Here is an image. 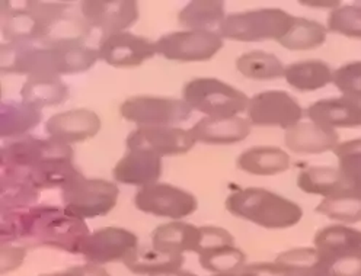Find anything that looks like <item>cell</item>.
Wrapping results in <instances>:
<instances>
[{"instance_id": "cell-7", "label": "cell", "mask_w": 361, "mask_h": 276, "mask_svg": "<svg viewBox=\"0 0 361 276\" xmlns=\"http://www.w3.org/2000/svg\"><path fill=\"white\" fill-rule=\"evenodd\" d=\"M120 189L114 182L86 177L79 173L61 189V203L71 214L86 220L109 214L118 202Z\"/></svg>"}, {"instance_id": "cell-18", "label": "cell", "mask_w": 361, "mask_h": 276, "mask_svg": "<svg viewBox=\"0 0 361 276\" xmlns=\"http://www.w3.org/2000/svg\"><path fill=\"white\" fill-rule=\"evenodd\" d=\"M162 168V157L145 150H127L112 169V176L123 185L140 189L159 180Z\"/></svg>"}, {"instance_id": "cell-25", "label": "cell", "mask_w": 361, "mask_h": 276, "mask_svg": "<svg viewBox=\"0 0 361 276\" xmlns=\"http://www.w3.org/2000/svg\"><path fill=\"white\" fill-rule=\"evenodd\" d=\"M198 240L200 227L184 221L161 224L152 233V246L173 255H184L187 251L195 253Z\"/></svg>"}, {"instance_id": "cell-33", "label": "cell", "mask_w": 361, "mask_h": 276, "mask_svg": "<svg viewBox=\"0 0 361 276\" xmlns=\"http://www.w3.org/2000/svg\"><path fill=\"white\" fill-rule=\"evenodd\" d=\"M328 37V28L319 22L296 18L287 34L277 42L290 51H310L322 47Z\"/></svg>"}, {"instance_id": "cell-39", "label": "cell", "mask_w": 361, "mask_h": 276, "mask_svg": "<svg viewBox=\"0 0 361 276\" xmlns=\"http://www.w3.org/2000/svg\"><path fill=\"white\" fill-rule=\"evenodd\" d=\"M326 28L335 34L361 39V2L334 8L328 16Z\"/></svg>"}, {"instance_id": "cell-48", "label": "cell", "mask_w": 361, "mask_h": 276, "mask_svg": "<svg viewBox=\"0 0 361 276\" xmlns=\"http://www.w3.org/2000/svg\"><path fill=\"white\" fill-rule=\"evenodd\" d=\"M213 276H250V275L243 270H239L236 273H219V275H213Z\"/></svg>"}, {"instance_id": "cell-17", "label": "cell", "mask_w": 361, "mask_h": 276, "mask_svg": "<svg viewBox=\"0 0 361 276\" xmlns=\"http://www.w3.org/2000/svg\"><path fill=\"white\" fill-rule=\"evenodd\" d=\"M101 118L95 111L76 108L53 115L45 123V132L53 140L72 146L94 138L101 130Z\"/></svg>"}, {"instance_id": "cell-34", "label": "cell", "mask_w": 361, "mask_h": 276, "mask_svg": "<svg viewBox=\"0 0 361 276\" xmlns=\"http://www.w3.org/2000/svg\"><path fill=\"white\" fill-rule=\"evenodd\" d=\"M298 187L309 195H321L324 198L350 188L340 169L332 166H310L303 169L298 176Z\"/></svg>"}, {"instance_id": "cell-11", "label": "cell", "mask_w": 361, "mask_h": 276, "mask_svg": "<svg viewBox=\"0 0 361 276\" xmlns=\"http://www.w3.org/2000/svg\"><path fill=\"white\" fill-rule=\"evenodd\" d=\"M135 208L154 217L179 221L194 214L198 208L197 198L171 183L156 182L153 185L137 189L134 196Z\"/></svg>"}, {"instance_id": "cell-8", "label": "cell", "mask_w": 361, "mask_h": 276, "mask_svg": "<svg viewBox=\"0 0 361 276\" xmlns=\"http://www.w3.org/2000/svg\"><path fill=\"white\" fill-rule=\"evenodd\" d=\"M120 113L124 120L139 127H176L191 118L192 109L184 99L139 95L126 99Z\"/></svg>"}, {"instance_id": "cell-28", "label": "cell", "mask_w": 361, "mask_h": 276, "mask_svg": "<svg viewBox=\"0 0 361 276\" xmlns=\"http://www.w3.org/2000/svg\"><path fill=\"white\" fill-rule=\"evenodd\" d=\"M184 255L162 251L153 246H139L124 259L126 268L135 275H157L180 269L184 265Z\"/></svg>"}, {"instance_id": "cell-41", "label": "cell", "mask_w": 361, "mask_h": 276, "mask_svg": "<svg viewBox=\"0 0 361 276\" xmlns=\"http://www.w3.org/2000/svg\"><path fill=\"white\" fill-rule=\"evenodd\" d=\"M232 244H235V237L226 228L216 225H202L200 227V240L195 253L201 255V253Z\"/></svg>"}, {"instance_id": "cell-16", "label": "cell", "mask_w": 361, "mask_h": 276, "mask_svg": "<svg viewBox=\"0 0 361 276\" xmlns=\"http://www.w3.org/2000/svg\"><path fill=\"white\" fill-rule=\"evenodd\" d=\"M97 50L99 60L117 68L139 67L156 56L153 41L130 31L102 35Z\"/></svg>"}, {"instance_id": "cell-5", "label": "cell", "mask_w": 361, "mask_h": 276, "mask_svg": "<svg viewBox=\"0 0 361 276\" xmlns=\"http://www.w3.org/2000/svg\"><path fill=\"white\" fill-rule=\"evenodd\" d=\"M183 99L192 111L212 118L239 117L250 104L242 90L214 77H197L185 83Z\"/></svg>"}, {"instance_id": "cell-9", "label": "cell", "mask_w": 361, "mask_h": 276, "mask_svg": "<svg viewBox=\"0 0 361 276\" xmlns=\"http://www.w3.org/2000/svg\"><path fill=\"white\" fill-rule=\"evenodd\" d=\"M156 54L171 61L198 63L212 60L223 47L217 31H175L154 41Z\"/></svg>"}, {"instance_id": "cell-1", "label": "cell", "mask_w": 361, "mask_h": 276, "mask_svg": "<svg viewBox=\"0 0 361 276\" xmlns=\"http://www.w3.org/2000/svg\"><path fill=\"white\" fill-rule=\"evenodd\" d=\"M87 236L85 220L71 214L64 206L37 203L28 210L2 213V244L27 242L31 246L80 255Z\"/></svg>"}, {"instance_id": "cell-15", "label": "cell", "mask_w": 361, "mask_h": 276, "mask_svg": "<svg viewBox=\"0 0 361 276\" xmlns=\"http://www.w3.org/2000/svg\"><path fill=\"white\" fill-rule=\"evenodd\" d=\"M139 247V239L130 230L121 227H104L89 233L80 255L95 265L124 262V259Z\"/></svg>"}, {"instance_id": "cell-30", "label": "cell", "mask_w": 361, "mask_h": 276, "mask_svg": "<svg viewBox=\"0 0 361 276\" xmlns=\"http://www.w3.org/2000/svg\"><path fill=\"white\" fill-rule=\"evenodd\" d=\"M39 192L31 182L22 176L0 169V205L2 213L28 210L37 205Z\"/></svg>"}, {"instance_id": "cell-47", "label": "cell", "mask_w": 361, "mask_h": 276, "mask_svg": "<svg viewBox=\"0 0 361 276\" xmlns=\"http://www.w3.org/2000/svg\"><path fill=\"white\" fill-rule=\"evenodd\" d=\"M41 276H73V273L67 269L64 272H56V273H47V275H41Z\"/></svg>"}, {"instance_id": "cell-19", "label": "cell", "mask_w": 361, "mask_h": 276, "mask_svg": "<svg viewBox=\"0 0 361 276\" xmlns=\"http://www.w3.org/2000/svg\"><path fill=\"white\" fill-rule=\"evenodd\" d=\"M305 115L309 121L335 131L338 128H361V102L345 96L314 102L305 111Z\"/></svg>"}, {"instance_id": "cell-2", "label": "cell", "mask_w": 361, "mask_h": 276, "mask_svg": "<svg viewBox=\"0 0 361 276\" xmlns=\"http://www.w3.org/2000/svg\"><path fill=\"white\" fill-rule=\"evenodd\" d=\"M98 60V50L87 45L45 47L38 44L5 42L0 50L2 72L27 77L79 75L90 70Z\"/></svg>"}, {"instance_id": "cell-26", "label": "cell", "mask_w": 361, "mask_h": 276, "mask_svg": "<svg viewBox=\"0 0 361 276\" xmlns=\"http://www.w3.org/2000/svg\"><path fill=\"white\" fill-rule=\"evenodd\" d=\"M42 121V109L24 101H5L0 106V135L20 138L28 135Z\"/></svg>"}, {"instance_id": "cell-46", "label": "cell", "mask_w": 361, "mask_h": 276, "mask_svg": "<svg viewBox=\"0 0 361 276\" xmlns=\"http://www.w3.org/2000/svg\"><path fill=\"white\" fill-rule=\"evenodd\" d=\"M300 276H334V275L328 270H319V272H310V273L300 275Z\"/></svg>"}, {"instance_id": "cell-22", "label": "cell", "mask_w": 361, "mask_h": 276, "mask_svg": "<svg viewBox=\"0 0 361 276\" xmlns=\"http://www.w3.org/2000/svg\"><path fill=\"white\" fill-rule=\"evenodd\" d=\"M49 20L41 18L30 8L2 11V37L5 42L39 44Z\"/></svg>"}, {"instance_id": "cell-42", "label": "cell", "mask_w": 361, "mask_h": 276, "mask_svg": "<svg viewBox=\"0 0 361 276\" xmlns=\"http://www.w3.org/2000/svg\"><path fill=\"white\" fill-rule=\"evenodd\" d=\"M27 258V250L20 246H13V244H4L2 246V266H0V270L2 273L12 272L18 269L22 262Z\"/></svg>"}, {"instance_id": "cell-23", "label": "cell", "mask_w": 361, "mask_h": 276, "mask_svg": "<svg viewBox=\"0 0 361 276\" xmlns=\"http://www.w3.org/2000/svg\"><path fill=\"white\" fill-rule=\"evenodd\" d=\"M90 32H92V28L82 15L66 12L47 22L42 39L38 45H45V47L85 45Z\"/></svg>"}, {"instance_id": "cell-38", "label": "cell", "mask_w": 361, "mask_h": 276, "mask_svg": "<svg viewBox=\"0 0 361 276\" xmlns=\"http://www.w3.org/2000/svg\"><path fill=\"white\" fill-rule=\"evenodd\" d=\"M340 169L347 185L361 191V138L340 143L334 150Z\"/></svg>"}, {"instance_id": "cell-12", "label": "cell", "mask_w": 361, "mask_h": 276, "mask_svg": "<svg viewBox=\"0 0 361 276\" xmlns=\"http://www.w3.org/2000/svg\"><path fill=\"white\" fill-rule=\"evenodd\" d=\"M305 109L296 98L283 90H267L250 98L246 118L254 127H274L288 130L302 123Z\"/></svg>"}, {"instance_id": "cell-40", "label": "cell", "mask_w": 361, "mask_h": 276, "mask_svg": "<svg viewBox=\"0 0 361 276\" xmlns=\"http://www.w3.org/2000/svg\"><path fill=\"white\" fill-rule=\"evenodd\" d=\"M332 83L343 96L361 102V61H353L334 70Z\"/></svg>"}, {"instance_id": "cell-43", "label": "cell", "mask_w": 361, "mask_h": 276, "mask_svg": "<svg viewBox=\"0 0 361 276\" xmlns=\"http://www.w3.org/2000/svg\"><path fill=\"white\" fill-rule=\"evenodd\" d=\"M250 276H295L291 270L284 268L283 265L274 262H261V263H251L245 265L242 269Z\"/></svg>"}, {"instance_id": "cell-4", "label": "cell", "mask_w": 361, "mask_h": 276, "mask_svg": "<svg viewBox=\"0 0 361 276\" xmlns=\"http://www.w3.org/2000/svg\"><path fill=\"white\" fill-rule=\"evenodd\" d=\"M295 16L280 8H261L226 15L217 32L223 39L240 42L279 41L290 30Z\"/></svg>"}, {"instance_id": "cell-35", "label": "cell", "mask_w": 361, "mask_h": 276, "mask_svg": "<svg viewBox=\"0 0 361 276\" xmlns=\"http://www.w3.org/2000/svg\"><path fill=\"white\" fill-rule=\"evenodd\" d=\"M236 68L246 79L276 80L284 77L286 65L276 54L254 50L242 54L236 60Z\"/></svg>"}, {"instance_id": "cell-31", "label": "cell", "mask_w": 361, "mask_h": 276, "mask_svg": "<svg viewBox=\"0 0 361 276\" xmlns=\"http://www.w3.org/2000/svg\"><path fill=\"white\" fill-rule=\"evenodd\" d=\"M316 213L344 225L361 222V191L344 188L326 198L316 206Z\"/></svg>"}, {"instance_id": "cell-37", "label": "cell", "mask_w": 361, "mask_h": 276, "mask_svg": "<svg viewBox=\"0 0 361 276\" xmlns=\"http://www.w3.org/2000/svg\"><path fill=\"white\" fill-rule=\"evenodd\" d=\"M277 263L283 265L288 270L295 273V276L306 275L310 272H319V270H328L322 256L319 251L314 247H295L286 250L277 256Z\"/></svg>"}, {"instance_id": "cell-20", "label": "cell", "mask_w": 361, "mask_h": 276, "mask_svg": "<svg viewBox=\"0 0 361 276\" xmlns=\"http://www.w3.org/2000/svg\"><path fill=\"white\" fill-rule=\"evenodd\" d=\"M284 143L286 147L295 154H324L336 149L340 144V135L335 130L312 121H302L286 131Z\"/></svg>"}, {"instance_id": "cell-45", "label": "cell", "mask_w": 361, "mask_h": 276, "mask_svg": "<svg viewBox=\"0 0 361 276\" xmlns=\"http://www.w3.org/2000/svg\"><path fill=\"white\" fill-rule=\"evenodd\" d=\"M150 276H197L192 272L184 270V269H175V270H169V272H162V273H157V275H150Z\"/></svg>"}, {"instance_id": "cell-6", "label": "cell", "mask_w": 361, "mask_h": 276, "mask_svg": "<svg viewBox=\"0 0 361 276\" xmlns=\"http://www.w3.org/2000/svg\"><path fill=\"white\" fill-rule=\"evenodd\" d=\"M334 276H361V232L344 224L322 228L313 239Z\"/></svg>"}, {"instance_id": "cell-36", "label": "cell", "mask_w": 361, "mask_h": 276, "mask_svg": "<svg viewBox=\"0 0 361 276\" xmlns=\"http://www.w3.org/2000/svg\"><path fill=\"white\" fill-rule=\"evenodd\" d=\"M198 262L202 269L213 275L236 273L246 265L245 253L235 244L223 246L198 255Z\"/></svg>"}, {"instance_id": "cell-24", "label": "cell", "mask_w": 361, "mask_h": 276, "mask_svg": "<svg viewBox=\"0 0 361 276\" xmlns=\"http://www.w3.org/2000/svg\"><path fill=\"white\" fill-rule=\"evenodd\" d=\"M290 156L279 147H251L239 154L236 166L239 170L254 176H276L290 169Z\"/></svg>"}, {"instance_id": "cell-21", "label": "cell", "mask_w": 361, "mask_h": 276, "mask_svg": "<svg viewBox=\"0 0 361 276\" xmlns=\"http://www.w3.org/2000/svg\"><path fill=\"white\" fill-rule=\"evenodd\" d=\"M251 123L247 121V118L242 117H204L197 121L190 128V131L197 143L210 146H228L243 142L251 134Z\"/></svg>"}, {"instance_id": "cell-3", "label": "cell", "mask_w": 361, "mask_h": 276, "mask_svg": "<svg viewBox=\"0 0 361 276\" xmlns=\"http://www.w3.org/2000/svg\"><path fill=\"white\" fill-rule=\"evenodd\" d=\"M224 205L232 215L267 230L295 227L303 217L299 203L264 188L238 189Z\"/></svg>"}, {"instance_id": "cell-29", "label": "cell", "mask_w": 361, "mask_h": 276, "mask_svg": "<svg viewBox=\"0 0 361 276\" xmlns=\"http://www.w3.org/2000/svg\"><path fill=\"white\" fill-rule=\"evenodd\" d=\"M284 79L293 89L314 92L332 83L334 70L322 60H303L286 65Z\"/></svg>"}, {"instance_id": "cell-27", "label": "cell", "mask_w": 361, "mask_h": 276, "mask_svg": "<svg viewBox=\"0 0 361 276\" xmlns=\"http://www.w3.org/2000/svg\"><path fill=\"white\" fill-rule=\"evenodd\" d=\"M69 98V86L57 76H31L20 87V101L38 109L63 105Z\"/></svg>"}, {"instance_id": "cell-13", "label": "cell", "mask_w": 361, "mask_h": 276, "mask_svg": "<svg viewBox=\"0 0 361 276\" xmlns=\"http://www.w3.org/2000/svg\"><path fill=\"white\" fill-rule=\"evenodd\" d=\"M197 144L190 130L180 127H137L126 140L127 150H145L159 157L187 154Z\"/></svg>"}, {"instance_id": "cell-44", "label": "cell", "mask_w": 361, "mask_h": 276, "mask_svg": "<svg viewBox=\"0 0 361 276\" xmlns=\"http://www.w3.org/2000/svg\"><path fill=\"white\" fill-rule=\"evenodd\" d=\"M69 270L73 273V276H111L102 265H95L89 262L86 265L73 266Z\"/></svg>"}, {"instance_id": "cell-32", "label": "cell", "mask_w": 361, "mask_h": 276, "mask_svg": "<svg viewBox=\"0 0 361 276\" xmlns=\"http://www.w3.org/2000/svg\"><path fill=\"white\" fill-rule=\"evenodd\" d=\"M224 18V4L219 0H194L178 13L179 25L192 31H217Z\"/></svg>"}, {"instance_id": "cell-10", "label": "cell", "mask_w": 361, "mask_h": 276, "mask_svg": "<svg viewBox=\"0 0 361 276\" xmlns=\"http://www.w3.org/2000/svg\"><path fill=\"white\" fill-rule=\"evenodd\" d=\"M72 146L63 144L53 138L25 135L6 143L0 151V166L31 169L60 160H73Z\"/></svg>"}, {"instance_id": "cell-14", "label": "cell", "mask_w": 361, "mask_h": 276, "mask_svg": "<svg viewBox=\"0 0 361 276\" xmlns=\"http://www.w3.org/2000/svg\"><path fill=\"white\" fill-rule=\"evenodd\" d=\"M80 15L90 28L109 35L133 28L140 18V9L133 0H86L80 4Z\"/></svg>"}]
</instances>
